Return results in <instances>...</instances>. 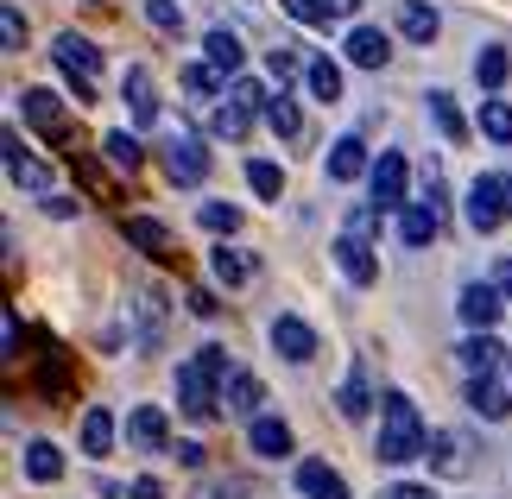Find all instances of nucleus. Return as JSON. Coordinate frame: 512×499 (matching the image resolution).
<instances>
[{"mask_svg": "<svg viewBox=\"0 0 512 499\" xmlns=\"http://www.w3.org/2000/svg\"><path fill=\"white\" fill-rule=\"evenodd\" d=\"M424 449H430V430H424L418 405H411L405 392H386L380 398V436H373V455H380L386 468H405V462H418Z\"/></svg>", "mask_w": 512, "mask_h": 499, "instance_id": "obj_1", "label": "nucleus"}, {"mask_svg": "<svg viewBox=\"0 0 512 499\" xmlns=\"http://www.w3.org/2000/svg\"><path fill=\"white\" fill-rule=\"evenodd\" d=\"M462 215H468V228H475V234L506 228V222H512V177H506V171H481L475 184H468Z\"/></svg>", "mask_w": 512, "mask_h": 499, "instance_id": "obj_2", "label": "nucleus"}, {"mask_svg": "<svg viewBox=\"0 0 512 499\" xmlns=\"http://www.w3.org/2000/svg\"><path fill=\"white\" fill-rule=\"evenodd\" d=\"M51 57H57V70L76 83V102H95V76H102V51H95V38L57 32V38H51Z\"/></svg>", "mask_w": 512, "mask_h": 499, "instance_id": "obj_3", "label": "nucleus"}, {"mask_svg": "<svg viewBox=\"0 0 512 499\" xmlns=\"http://www.w3.org/2000/svg\"><path fill=\"white\" fill-rule=\"evenodd\" d=\"M177 411H184L190 424H209V417L222 411V379H215L203 361H184V367H177Z\"/></svg>", "mask_w": 512, "mask_h": 499, "instance_id": "obj_4", "label": "nucleus"}, {"mask_svg": "<svg viewBox=\"0 0 512 499\" xmlns=\"http://www.w3.org/2000/svg\"><path fill=\"white\" fill-rule=\"evenodd\" d=\"M165 177L171 184H184V190H196L209 177V152H203V139H196L190 127H177V133H165Z\"/></svg>", "mask_w": 512, "mask_h": 499, "instance_id": "obj_5", "label": "nucleus"}, {"mask_svg": "<svg viewBox=\"0 0 512 499\" xmlns=\"http://www.w3.org/2000/svg\"><path fill=\"white\" fill-rule=\"evenodd\" d=\"M127 316H133V348L159 354L165 348V297L152 291V285H140V291L127 297Z\"/></svg>", "mask_w": 512, "mask_h": 499, "instance_id": "obj_6", "label": "nucleus"}, {"mask_svg": "<svg viewBox=\"0 0 512 499\" xmlns=\"http://www.w3.org/2000/svg\"><path fill=\"white\" fill-rule=\"evenodd\" d=\"M405 152H380L373 158V171H367V184H373V209H405Z\"/></svg>", "mask_w": 512, "mask_h": 499, "instance_id": "obj_7", "label": "nucleus"}, {"mask_svg": "<svg viewBox=\"0 0 512 499\" xmlns=\"http://www.w3.org/2000/svg\"><path fill=\"white\" fill-rule=\"evenodd\" d=\"M336 266H342V278L348 285H373V278H380V259H373V241L367 234H336Z\"/></svg>", "mask_w": 512, "mask_h": 499, "instance_id": "obj_8", "label": "nucleus"}, {"mask_svg": "<svg viewBox=\"0 0 512 499\" xmlns=\"http://www.w3.org/2000/svg\"><path fill=\"white\" fill-rule=\"evenodd\" d=\"M121 102H127V114H133L140 127L159 121V83H152L146 64H127V76H121Z\"/></svg>", "mask_w": 512, "mask_h": 499, "instance_id": "obj_9", "label": "nucleus"}, {"mask_svg": "<svg viewBox=\"0 0 512 499\" xmlns=\"http://www.w3.org/2000/svg\"><path fill=\"white\" fill-rule=\"evenodd\" d=\"M272 348H279L291 367H304V361H317V329H310L304 316H272Z\"/></svg>", "mask_w": 512, "mask_h": 499, "instance_id": "obj_10", "label": "nucleus"}, {"mask_svg": "<svg viewBox=\"0 0 512 499\" xmlns=\"http://www.w3.org/2000/svg\"><path fill=\"white\" fill-rule=\"evenodd\" d=\"M127 443L146 449V455L171 449V417H165L159 405H133V411H127Z\"/></svg>", "mask_w": 512, "mask_h": 499, "instance_id": "obj_11", "label": "nucleus"}, {"mask_svg": "<svg viewBox=\"0 0 512 499\" xmlns=\"http://www.w3.org/2000/svg\"><path fill=\"white\" fill-rule=\"evenodd\" d=\"M342 51H348V64H354V70H386L392 38H386L380 26H354V32L342 38Z\"/></svg>", "mask_w": 512, "mask_h": 499, "instance_id": "obj_12", "label": "nucleus"}, {"mask_svg": "<svg viewBox=\"0 0 512 499\" xmlns=\"http://www.w3.org/2000/svg\"><path fill=\"white\" fill-rule=\"evenodd\" d=\"M500 297H506V291H500V285H481V278H475V285H462V304H456L462 323H468V329H494L500 310H506Z\"/></svg>", "mask_w": 512, "mask_h": 499, "instance_id": "obj_13", "label": "nucleus"}, {"mask_svg": "<svg viewBox=\"0 0 512 499\" xmlns=\"http://www.w3.org/2000/svg\"><path fill=\"white\" fill-rule=\"evenodd\" d=\"M323 171H329V184H354V177H367L373 171V158H367V146L361 139H336V146H329V158H323Z\"/></svg>", "mask_w": 512, "mask_h": 499, "instance_id": "obj_14", "label": "nucleus"}, {"mask_svg": "<svg viewBox=\"0 0 512 499\" xmlns=\"http://www.w3.org/2000/svg\"><path fill=\"white\" fill-rule=\"evenodd\" d=\"M392 19H399V32L411 38V45H430V38L443 32V19L430 0H392Z\"/></svg>", "mask_w": 512, "mask_h": 499, "instance_id": "obj_15", "label": "nucleus"}, {"mask_svg": "<svg viewBox=\"0 0 512 499\" xmlns=\"http://www.w3.org/2000/svg\"><path fill=\"white\" fill-rule=\"evenodd\" d=\"M0 152H7V177L19 190H51V171L38 165V158H26V139H19V133L0 139Z\"/></svg>", "mask_w": 512, "mask_h": 499, "instance_id": "obj_16", "label": "nucleus"}, {"mask_svg": "<svg viewBox=\"0 0 512 499\" xmlns=\"http://www.w3.org/2000/svg\"><path fill=\"white\" fill-rule=\"evenodd\" d=\"M424 114H430V127H437L449 146H462V139H468V121H462V108H456V95H449V89H430L424 95Z\"/></svg>", "mask_w": 512, "mask_h": 499, "instance_id": "obj_17", "label": "nucleus"}, {"mask_svg": "<svg viewBox=\"0 0 512 499\" xmlns=\"http://www.w3.org/2000/svg\"><path fill=\"white\" fill-rule=\"evenodd\" d=\"M336 411L348 417V424H361V417L373 411V386H367V361H354L348 379H342V392H336Z\"/></svg>", "mask_w": 512, "mask_h": 499, "instance_id": "obj_18", "label": "nucleus"}, {"mask_svg": "<svg viewBox=\"0 0 512 499\" xmlns=\"http://www.w3.org/2000/svg\"><path fill=\"white\" fill-rule=\"evenodd\" d=\"M247 443H253V455L279 462V455H291V424H285V417H253V424H247Z\"/></svg>", "mask_w": 512, "mask_h": 499, "instance_id": "obj_19", "label": "nucleus"}, {"mask_svg": "<svg viewBox=\"0 0 512 499\" xmlns=\"http://www.w3.org/2000/svg\"><path fill=\"white\" fill-rule=\"evenodd\" d=\"M462 354V367H468V379H494V367H500V342H494V335H487V329H475V335H468V342L456 348Z\"/></svg>", "mask_w": 512, "mask_h": 499, "instance_id": "obj_20", "label": "nucleus"}, {"mask_svg": "<svg viewBox=\"0 0 512 499\" xmlns=\"http://www.w3.org/2000/svg\"><path fill=\"white\" fill-rule=\"evenodd\" d=\"M298 493L304 499H348V481L329 462H298Z\"/></svg>", "mask_w": 512, "mask_h": 499, "instance_id": "obj_21", "label": "nucleus"}, {"mask_svg": "<svg viewBox=\"0 0 512 499\" xmlns=\"http://www.w3.org/2000/svg\"><path fill=\"white\" fill-rule=\"evenodd\" d=\"M19 462H26V481H38V487H51L57 474H64V455H57V443H45V436H32Z\"/></svg>", "mask_w": 512, "mask_h": 499, "instance_id": "obj_22", "label": "nucleus"}, {"mask_svg": "<svg viewBox=\"0 0 512 499\" xmlns=\"http://www.w3.org/2000/svg\"><path fill=\"white\" fill-rule=\"evenodd\" d=\"M468 411L487 417V424H500V417H512V398H506V386H494V379H468Z\"/></svg>", "mask_w": 512, "mask_h": 499, "instance_id": "obj_23", "label": "nucleus"}, {"mask_svg": "<svg viewBox=\"0 0 512 499\" xmlns=\"http://www.w3.org/2000/svg\"><path fill=\"white\" fill-rule=\"evenodd\" d=\"M203 51H209V64L222 70V76H241V64H247V51H241V38H234L228 26H215L209 38H203Z\"/></svg>", "mask_w": 512, "mask_h": 499, "instance_id": "obj_24", "label": "nucleus"}, {"mask_svg": "<svg viewBox=\"0 0 512 499\" xmlns=\"http://www.w3.org/2000/svg\"><path fill=\"white\" fill-rule=\"evenodd\" d=\"M19 114H26L32 127H45V133L64 127V102H57L51 89H26V95H19Z\"/></svg>", "mask_w": 512, "mask_h": 499, "instance_id": "obj_25", "label": "nucleus"}, {"mask_svg": "<svg viewBox=\"0 0 512 499\" xmlns=\"http://www.w3.org/2000/svg\"><path fill=\"white\" fill-rule=\"evenodd\" d=\"M127 241H133V247H146L152 259H171V228H165V222H152V215H127Z\"/></svg>", "mask_w": 512, "mask_h": 499, "instance_id": "obj_26", "label": "nucleus"}, {"mask_svg": "<svg viewBox=\"0 0 512 499\" xmlns=\"http://www.w3.org/2000/svg\"><path fill=\"white\" fill-rule=\"evenodd\" d=\"M209 272H215V285L234 291V285H247V278H253V259H247L241 247H215V253H209Z\"/></svg>", "mask_w": 512, "mask_h": 499, "instance_id": "obj_27", "label": "nucleus"}, {"mask_svg": "<svg viewBox=\"0 0 512 499\" xmlns=\"http://www.w3.org/2000/svg\"><path fill=\"white\" fill-rule=\"evenodd\" d=\"M108 449H114V411L89 405L83 411V455H108Z\"/></svg>", "mask_w": 512, "mask_h": 499, "instance_id": "obj_28", "label": "nucleus"}, {"mask_svg": "<svg viewBox=\"0 0 512 499\" xmlns=\"http://www.w3.org/2000/svg\"><path fill=\"white\" fill-rule=\"evenodd\" d=\"M266 127L279 133V139H298V133H304V114H298V102H291L285 89L266 95Z\"/></svg>", "mask_w": 512, "mask_h": 499, "instance_id": "obj_29", "label": "nucleus"}, {"mask_svg": "<svg viewBox=\"0 0 512 499\" xmlns=\"http://www.w3.org/2000/svg\"><path fill=\"white\" fill-rule=\"evenodd\" d=\"M304 83H310V95H317V102H342V64H336V57H310Z\"/></svg>", "mask_w": 512, "mask_h": 499, "instance_id": "obj_30", "label": "nucleus"}, {"mask_svg": "<svg viewBox=\"0 0 512 499\" xmlns=\"http://www.w3.org/2000/svg\"><path fill=\"white\" fill-rule=\"evenodd\" d=\"M222 405L234 417H260V379H253V373H234L228 386H222Z\"/></svg>", "mask_w": 512, "mask_h": 499, "instance_id": "obj_31", "label": "nucleus"}, {"mask_svg": "<svg viewBox=\"0 0 512 499\" xmlns=\"http://www.w3.org/2000/svg\"><path fill=\"white\" fill-rule=\"evenodd\" d=\"M506 76H512V57H506L500 45H481V51H475V83H481V89H500Z\"/></svg>", "mask_w": 512, "mask_h": 499, "instance_id": "obj_32", "label": "nucleus"}, {"mask_svg": "<svg viewBox=\"0 0 512 499\" xmlns=\"http://www.w3.org/2000/svg\"><path fill=\"white\" fill-rule=\"evenodd\" d=\"M209 127L222 133V139H247V127H253V108H241V102H215V108H209Z\"/></svg>", "mask_w": 512, "mask_h": 499, "instance_id": "obj_33", "label": "nucleus"}, {"mask_svg": "<svg viewBox=\"0 0 512 499\" xmlns=\"http://www.w3.org/2000/svg\"><path fill=\"white\" fill-rule=\"evenodd\" d=\"M247 190L266 196V203H279V196H285V171L272 165V158H253V165H247Z\"/></svg>", "mask_w": 512, "mask_h": 499, "instance_id": "obj_34", "label": "nucleus"}, {"mask_svg": "<svg viewBox=\"0 0 512 499\" xmlns=\"http://www.w3.org/2000/svg\"><path fill=\"white\" fill-rule=\"evenodd\" d=\"M399 241L405 247H430L437 241V209H405L399 215Z\"/></svg>", "mask_w": 512, "mask_h": 499, "instance_id": "obj_35", "label": "nucleus"}, {"mask_svg": "<svg viewBox=\"0 0 512 499\" xmlns=\"http://www.w3.org/2000/svg\"><path fill=\"white\" fill-rule=\"evenodd\" d=\"M424 462L437 468V474H462V443L449 430H430V449H424Z\"/></svg>", "mask_w": 512, "mask_h": 499, "instance_id": "obj_36", "label": "nucleus"}, {"mask_svg": "<svg viewBox=\"0 0 512 499\" xmlns=\"http://www.w3.org/2000/svg\"><path fill=\"white\" fill-rule=\"evenodd\" d=\"M102 152H108V165H114V171H140V158H146V146H140L133 133H108V139H102Z\"/></svg>", "mask_w": 512, "mask_h": 499, "instance_id": "obj_37", "label": "nucleus"}, {"mask_svg": "<svg viewBox=\"0 0 512 499\" xmlns=\"http://www.w3.org/2000/svg\"><path fill=\"white\" fill-rule=\"evenodd\" d=\"M266 70H272V83L285 89L291 76H304L310 64H304V51H298V45H272V51H266Z\"/></svg>", "mask_w": 512, "mask_h": 499, "instance_id": "obj_38", "label": "nucleus"}, {"mask_svg": "<svg viewBox=\"0 0 512 499\" xmlns=\"http://www.w3.org/2000/svg\"><path fill=\"white\" fill-rule=\"evenodd\" d=\"M481 133L494 146H512V102H481Z\"/></svg>", "mask_w": 512, "mask_h": 499, "instance_id": "obj_39", "label": "nucleus"}, {"mask_svg": "<svg viewBox=\"0 0 512 499\" xmlns=\"http://www.w3.org/2000/svg\"><path fill=\"white\" fill-rule=\"evenodd\" d=\"M184 89L196 95V102H215V95H222V70H215V64H190L184 70Z\"/></svg>", "mask_w": 512, "mask_h": 499, "instance_id": "obj_40", "label": "nucleus"}, {"mask_svg": "<svg viewBox=\"0 0 512 499\" xmlns=\"http://www.w3.org/2000/svg\"><path fill=\"white\" fill-rule=\"evenodd\" d=\"M0 51H26V13L0 7Z\"/></svg>", "mask_w": 512, "mask_h": 499, "instance_id": "obj_41", "label": "nucleus"}, {"mask_svg": "<svg viewBox=\"0 0 512 499\" xmlns=\"http://www.w3.org/2000/svg\"><path fill=\"white\" fill-rule=\"evenodd\" d=\"M196 215H203L209 234H234V228H241V209H234V203H203Z\"/></svg>", "mask_w": 512, "mask_h": 499, "instance_id": "obj_42", "label": "nucleus"}, {"mask_svg": "<svg viewBox=\"0 0 512 499\" xmlns=\"http://www.w3.org/2000/svg\"><path fill=\"white\" fill-rule=\"evenodd\" d=\"M279 7L298 19V26H329V19H336V13L323 7V0H279Z\"/></svg>", "mask_w": 512, "mask_h": 499, "instance_id": "obj_43", "label": "nucleus"}, {"mask_svg": "<svg viewBox=\"0 0 512 499\" xmlns=\"http://www.w3.org/2000/svg\"><path fill=\"white\" fill-rule=\"evenodd\" d=\"M146 19L159 32H184V7H177V0H146Z\"/></svg>", "mask_w": 512, "mask_h": 499, "instance_id": "obj_44", "label": "nucleus"}, {"mask_svg": "<svg viewBox=\"0 0 512 499\" xmlns=\"http://www.w3.org/2000/svg\"><path fill=\"white\" fill-rule=\"evenodd\" d=\"M228 102H241V108H253V114H266V89H260V83H247V76H234V83H228Z\"/></svg>", "mask_w": 512, "mask_h": 499, "instance_id": "obj_45", "label": "nucleus"}, {"mask_svg": "<svg viewBox=\"0 0 512 499\" xmlns=\"http://www.w3.org/2000/svg\"><path fill=\"white\" fill-rule=\"evenodd\" d=\"M373 228H380V209H373V203L348 215V234H367V241H373Z\"/></svg>", "mask_w": 512, "mask_h": 499, "instance_id": "obj_46", "label": "nucleus"}, {"mask_svg": "<svg viewBox=\"0 0 512 499\" xmlns=\"http://www.w3.org/2000/svg\"><path fill=\"white\" fill-rule=\"evenodd\" d=\"M45 215H51V222H70V215H76V196H45Z\"/></svg>", "mask_w": 512, "mask_h": 499, "instance_id": "obj_47", "label": "nucleus"}, {"mask_svg": "<svg viewBox=\"0 0 512 499\" xmlns=\"http://www.w3.org/2000/svg\"><path fill=\"white\" fill-rule=\"evenodd\" d=\"M184 304H190V316H215V310H222V304H215V291H203V285H196Z\"/></svg>", "mask_w": 512, "mask_h": 499, "instance_id": "obj_48", "label": "nucleus"}, {"mask_svg": "<svg viewBox=\"0 0 512 499\" xmlns=\"http://www.w3.org/2000/svg\"><path fill=\"white\" fill-rule=\"evenodd\" d=\"M190 499H241V487H234V481H209V487H196Z\"/></svg>", "mask_w": 512, "mask_h": 499, "instance_id": "obj_49", "label": "nucleus"}, {"mask_svg": "<svg viewBox=\"0 0 512 499\" xmlns=\"http://www.w3.org/2000/svg\"><path fill=\"white\" fill-rule=\"evenodd\" d=\"M386 499H437V487H418V481H399Z\"/></svg>", "mask_w": 512, "mask_h": 499, "instance_id": "obj_50", "label": "nucleus"}, {"mask_svg": "<svg viewBox=\"0 0 512 499\" xmlns=\"http://www.w3.org/2000/svg\"><path fill=\"white\" fill-rule=\"evenodd\" d=\"M177 462H184V468H203L209 449H203V443H177Z\"/></svg>", "mask_w": 512, "mask_h": 499, "instance_id": "obj_51", "label": "nucleus"}, {"mask_svg": "<svg viewBox=\"0 0 512 499\" xmlns=\"http://www.w3.org/2000/svg\"><path fill=\"white\" fill-rule=\"evenodd\" d=\"M127 493H133V499H165V487H159V481H152V474H140V481H133Z\"/></svg>", "mask_w": 512, "mask_h": 499, "instance_id": "obj_52", "label": "nucleus"}, {"mask_svg": "<svg viewBox=\"0 0 512 499\" xmlns=\"http://www.w3.org/2000/svg\"><path fill=\"white\" fill-rule=\"evenodd\" d=\"M0 335H7V361H13V354H19V316L7 310V329H0Z\"/></svg>", "mask_w": 512, "mask_h": 499, "instance_id": "obj_53", "label": "nucleus"}, {"mask_svg": "<svg viewBox=\"0 0 512 499\" xmlns=\"http://www.w3.org/2000/svg\"><path fill=\"white\" fill-rule=\"evenodd\" d=\"M494 285H500V291L512 297V259H500V266H494Z\"/></svg>", "mask_w": 512, "mask_h": 499, "instance_id": "obj_54", "label": "nucleus"}, {"mask_svg": "<svg viewBox=\"0 0 512 499\" xmlns=\"http://www.w3.org/2000/svg\"><path fill=\"white\" fill-rule=\"evenodd\" d=\"M323 7L336 13V19H348V13H361V0H323Z\"/></svg>", "mask_w": 512, "mask_h": 499, "instance_id": "obj_55", "label": "nucleus"}]
</instances>
